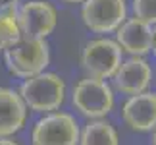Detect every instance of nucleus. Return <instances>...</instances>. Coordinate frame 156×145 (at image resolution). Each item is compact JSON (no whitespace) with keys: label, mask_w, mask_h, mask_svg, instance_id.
<instances>
[{"label":"nucleus","mask_w":156,"mask_h":145,"mask_svg":"<svg viewBox=\"0 0 156 145\" xmlns=\"http://www.w3.org/2000/svg\"><path fill=\"white\" fill-rule=\"evenodd\" d=\"M0 145H20V143L14 141L12 137H0Z\"/></svg>","instance_id":"obj_16"},{"label":"nucleus","mask_w":156,"mask_h":145,"mask_svg":"<svg viewBox=\"0 0 156 145\" xmlns=\"http://www.w3.org/2000/svg\"><path fill=\"white\" fill-rule=\"evenodd\" d=\"M135 17L147 25L154 27L156 25V0H133L131 2Z\"/></svg>","instance_id":"obj_14"},{"label":"nucleus","mask_w":156,"mask_h":145,"mask_svg":"<svg viewBox=\"0 0 156 145\" xmlns=\"http://www.w3.org/2000/svg\"><path fill=\"white\" fill-rule=\"evenodd\" d=\"M123 122L135 132H152L156 128V93L145 91L129 97L122 106Z\"/></svg>","instance_id":"obj_9"},{"label":"nucleus","mask_w":156,"mask_h":145,"mask_svg":"<svg viewBox=\"0 0 156 145\" xmlns=\"http://www.w3.org/2000/svg\"><path fill=\"white\" fill-rule=\"evenodd\" d=\"M152 145H156V128L152 130Z\"/></svg>","instance_id":"obj_19"},{"label":"nucleus","mask_w":156,"mask_h":145,"mask_svg":"<svg viewBox=\"0 0 156 145\" xmlns=\"http://www.w3.org/2000/svg\"><path fill=\"white\" fill-rule=\"evenodd\" d=\"M33 145H77L79 124L69 112L56 110L44 114L35 122L31 130Z\"/></svg>","instance_id":"obj_5"},{"label":"nucleus","mask_w":156,"mask_h":145,"mask_svg":"<svg viewBox=\"0 0 156 145\" xmlns=\"http://www.w3.org/2000/svg\"><path fill=\"white\" fill-rule=\"evenodd\" d=\"M81 20L93 33H112L127 20L125 0H85Z\"/></svg>","instance_id":"obj_7"},{"label":"nucleus","mask_w":156,"mask_h":145,"mask_svg":"<svg viewBox=\"0 0 156 145\" xmlns=\"http://www.w3.org/2000/svg\"><path fill=\"white\" fill-rule=\"evenodd\" d=\"M20 6V0H0V12H14Z\"/></svg>","instance_id":"obj_15"},{"label":"nucleus","mask_w":156,"mask_h":145,"mask_svg":"<svg viewBox=\"0 0 156 145\" xmlns=\"http://www.w3.org/2000/svg\"><path fill=\"white\" fill-rule=\"evenodd\" d=\"M4 62L10 74L21 80H29L46 70L50 62V46L44 39L21 37L16 45L4 50Z\"/></svg>","instance_id":"obj_2"},{"label":"nucleus","mask_w":156,"mask_h":145,"mask_svg":"<svg viewBox=\"0 0 156 145\" xmlns=\"http://www.w3.org/2000/svg\"><path fill=\"white\" fill-rule=\"evenodd\" d=\"M77 145H119V137L108 120H89V124L79 130Z\"/></svg>","instance_id":"obj_12"},{"label":"nucleus","mask_w":156,"mask_h":145,"mask_svg":"<svg viewBox=\"0 0 156 145\" xmlns=\"http://www.w3.org/2000/svg\"><path fill=\"white\" fill-rule=\"evenodd\" d=\"M17 27L25 39H44L56 29L58 12L48 0H27L16 10Z\"/></svg>","instance_id":"obj_6"},{"label":"nucleus","mask_w":156,"mask_h":145,"mask_svg":"<svg viewBox=\"0 0 156 145\" xmlns=\"http://www.w3.org/2000/svg\"><path fill=\"white\" fill-rule=\"evenodd\" d=\"M116 43L122 52L143 58L152 50V27L137 17H129L116 29Z\"/></svg>","instance_id":"obj_10"},{"label":"nucleus","mask_w":156,"mask_h":145,"mask_svg":"<svg viewBox=\"0 0 156 145\" xmlns=\"http://www.w3.org/2000/svg\"><path fill=\"white\" fill-rule=\"evenodd\" d=\"M71 102L89 120H102L114 108V89L108 81L83 77L71 89Z\"/></svg>","instance_id":"obj_3"},{"label":"nucleus","mask_w":156,"mask_h":145,"mask_svg":"<svg viewBox=\"0 0 156 145\" xmlns=\"http://www.w3.org/2000/svg\"><path fill=\"white\" fill-rule=\"evenodd\" d=\"M152 50H154V54H156V25L152 27Z\"/></svg>","instance_id":"obj_17"},{"label":"nucleus","mask_w":156,"mask_h":145,"mask_svg":"<svg viewBox=\"0 0 156 145\" xmlns=\"http://www.w3.org/2000/svg\"><path fill=\"white\" fill-rule=\"evenodd\" d=\"M122 48L114 39L98 37L93 39L81 50V66L87 72V77L94 80H112L116 70L122 64Z\"/></svg>","instance_id":"obj_4"},{"label":"nucleus","mask_w":156,"mask_h":145,"mask_svg":"<svg viewBox=\"0 0 156 145\" xmlns=\"http://www.w3.org/2000/svg\"><path fill=\"white\" fill-rule=\"evenodd\" d=\"M62 2H66V4H83V2H85V0H62Z\"/></svg>","instance_id":"obj_18"},{"label":"nucleus","mask_w":156,"mask_h":145,"mask_svg":"<svg viewBox=\"0 0 156 145\" xmlns=\"http://www.w3.org/2000/svg\"><path fill=\"white\" fill-rule=\"evenodd\" d=\"M112 80L116 91L133 97L148 91V85L152 81V68L147 58L131 56L129 60H122Z\"/></svg>","instance_id":"obj_8"},{"label":"nucleus","mask_w":156,"mask_h":145,"mask_svg":"<svg viewBox=\"0 0 156 145\" xmlns=\"http://www.w3.org/2000/svg\"><path fill=\"white\" fill-rule=\"evenodd\" d=\"M21 39V31L17 27L16 10L14 12H0V52L8 50Z\"/></svg>","instance_id":"obj_13"},{"label":"nucleus","mask_w":156,"mask_h":145,"mask_svg":"<svg viewBox=\"0 0 156 145\" xmlns=\"http://www.w3.org/2000/svg\"><path fill=\"white\" fill-rule=\"evenodd\" d=\"M20 97L23 105L35 112H56L66 101V81L58 74L41 72L21 83Z\"/></svg>","instance_id":"obj_1"},{"label":"nucleus","mask_w":156,"mask_h":145,"mask_svg":"<svg viewBox=\"0 0 156 145\" xmlns=\"http://www.w3.org/2000/svg\"><path fill=\"white\" fill-rule=\"evenodd\" d=\"M27 120V106L23 105L17 91L0 87V137H12L17 134Z\"/></svg>","instance_id":"obj_11"}]
</instances>
